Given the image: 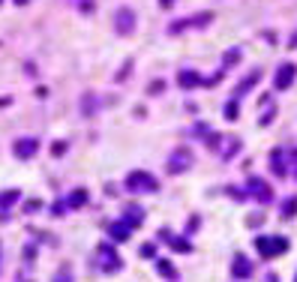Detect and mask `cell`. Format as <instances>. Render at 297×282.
Masks as SVG:
<instances>
[{
  "mask_svg": "<svg viewBox=\"0 0 297 282\" xmlns=\"http://www.w3.org/2000/svg\"><path fill=\"white\" fill-rule=\"evenodd\" d=\"M225 117H228V120H234V117H237V108H234V102H228V108H225Z\"/></svg>",
  "mask_w": 297,
  "mask_h": 282,
  "instance_id": "17",
  "label": "cell"
},
{
  "mask_svg": "<svg viewBox=\"0 0 297 282\" xmlns=\"http://www.w3.org/2000/svg\"><path fill=\"white\" fill-rule=\"evenodd\" d=\"M15 198H18V192H15V189H12V192H3V195H0V204H3V207H9Z\"/></svg>",
  "mask_w": 297,
  "mask_h": 282,
  "instance_id": "16",
  "label": "cell"
},
{
  "mask_svg": "<svg viewBox=\"0 0 297 282\" xmlns=\"http://www.w3.org/2000/svg\"><path fill=\"white\" fill-rule=\"evenodd\" d=\"M114 27H117L120 36H129V33L135 30V12H132L129 6H123V9L114 15Z\"/></svg>",
  "mask_w": 297,
  "mask_h": 282,
  "instance_id": "4",
  "label": "cell"
},
{
  "mask_svg": "<svg viewBox=\"0 0 297 282\" xmlns=\"http://www.w3.org/2000/svg\"><path fill=\"white\" fill-rule=\"evenodd\" d=\"M177 84L183 87V90H189V87H198V84H204V81H201V75L195 72V69H180Z\"/></svg>",
  "mask_w": 297,
  "mask_h": 282,
  "instance_id": "8",
  "label": "cell"
},
{
  "mask_svg": "<svg viewBox=\"0 0 297 282\" xmlns=\"http://www.w3.org/2000/svg\"><path fill=\"white\" fill-rule=\"evenodd\" d=\"M138 255H141V258H153V255H156V246H153V243H144L141 249H138Z\"/></svg>",
  "mask_w": 297,
  "mask_h": 282,
  "instance_id": "15",
  "label": "cell"
},
{
  "mask_svg": "<svg viewBox=\"0 0 297 282\" xmlns=\"http://www.w3.org/2000/svg\"><path fill=\"white\" fill-rule=\"evenodd\" d=\"M258 249H261V255H279L285 249V240L282 237H261L258 240Z\"/></svg>",
  "mask_w": 297,
  "mask_h": 282,
  "instance_id": "6",
  "label": "cell"
},
{
  "mask_svg": "<svg viewBox=\"0 0 297 282\" xmlns=\"http://www.w3.org/2000/svg\"><path fill=\"white\" fill-rule=\"evenodd\" d=\"M126 189H132V192H156L159 183H156V177L147 174V171H132L126 177Z\"/></svg>",
  "mask_w": 297,
  "mask_h": 282,
  "instance_id": "1",
  "label": "cell"
},
{
  "mask_svg": "<svg viewBox=\"0 0 297 282\" xmlns=\"http://www.w3.org/2000/svg\"><path fill=\"white\" fill-rule=\"evenodd\" d=\"M234 276H249V261L246 258H237L234 261Z\"/></svg>",
  "mask_w": 297,
  "mask_h": 282,
  "instance_id": "13",
  "label": "cell"
},
{
  "mask_svg": "<svg viewBox=\"0 0 297 282\" xmlns=\"http://www.w3.org/2000/svg\"><path fill=\"white\" fill-rule=\"evenodd\" d=\"M36 147H39L36 138H18L15 141V156H18V159H30V156L36 153Z\"/></svg>",
  "mask_w": 297,
  "mask_h": 282,
  "instance_id": "7",
  "label": "cell"
},
{
  "mask_svg": "<svg viewBox=\"0 0 297 282\" xmlns=\"http://www.w3.org/2000/svg\"><path fill=\"white\" fill-rule=\"evenodd\" d=\"M156 267H159V273L165 279H177V273H174V264L171 261H156Z\"/></svg>",
  "mask_w": 297,
  "mask_h": 282,
  "instance_id": "12",
  "label": "cell"
},
{
  "mask_svg": "<svg viewBox=\"0 0 297 282\" xmlns=\"http://www.w3.org/2000/svg\"><path fill=\"white\" fill-rule=\"evenodd\" d=\"M96 261H99V267L105 270V273H114L120 264H123V261H120V255L114 252V246H111V243H102L99 249H96Z\"/></svg>",
  "mask_w": 297,
  "mask_h": 282,
  "instance_id": "3",
  "label": "cell"
},
{
  "mask_svg": "<svg viewBox=\"0 0 297 282\" xmlns=\"http://www.w3.org/2000/svg\"><path fill=\"white\" fill-rule=\"evenodd\" d=\"M84 198H87V192H84V189H75L72 195H69V207H81Z\"/></svg>",
  "mask_w": 297,
  "mask_h": 282,
  "instance_id": "14",
  "label": "cell"
},
{
  "mask_svg": "<svg viewBox=\"0 0 297 282\" xmlns=\"http://www.w3.org/2000/svg\"><path fill=\"white\" fill-rule=\"evenodd\" d=\"M294 78V66H282L279 69V75H276V87H288Z\"/></svg>",
  "mask_w": 297,
  "mask_h": 282,
  "instance_id": "10",
  "label": "cell"
},
{
  "mask_svg": "<svg viewBox=\"0 0 297 282\" xmlns=\"http://www.w3.org/2000/svg\"><path fill=\"white\" fill-rule=\"evenodd\" d=\"M186 168H192V150L180 147V150L168 153V159H165V171L168 174H183Z\"/></svg>",
  "mask_w": 297,
  "mask_h": 282,
  "instance_id": "2",
  "label": "cell"
},
{
  "mask_svg": "<svg viewBox=\"0 0 297 282\" xmlns=\"http://www.w3.org/2000/svg\"><path fill=\"white\" fill-rule=\"evenodd\" d=\"M207 21H210V15H207V12L195 15V18H192V15H189V18H180V21H174V24L168 27V33H180V30H186V27H204Z\"/></svg>",
  "mask_w": 297,
  "mask_h": 282,
  "instance_id": "5",
  "label": "cell"
},
{
  "mask_svg": "<svg viewBox=\"0 0 297 282\" xmlns=\"http://www.w3.org/2000/svg\"><path fill=\"white\" fill-rule=\"evenodd\" d=\"M108 231H111V237H114V240H126V237H129V231H132V228H129L126 222H114V225L108 228Z\"/></svg>",
  "mask_w": 297,
  "mask_h": 282,
  "instance_id": "9",
  "label": "cell"
},
{
  "mask_svg": "<svg viewBox=\"0 0 297 282\" xmlns=\"http://www.w3.org/2000/svg\"><path fill=\"white\" fill-rule=\"evenodd\" d=\"M141 216H144V213H141V207H135V204H132V207H126V219H123V222H126L129 228H135L138 222H141Z\"/></svg>",
  "mask_w": 297,
  "mask_h": 282,
  "instance_id": "11",
  "label": "cell"
},
{
  "mask_svg": "<svg viewBox=\"0 0 297 282\" xmlns=\"http://www.w3.org/2000/svg\"><path fill=\"white\" fill-rule=\"evenodd\" d=\"M162 6H171V0H162Z\"/></svg>",
  "mask_w": 297,
  "mask_h": 282,
  "instance_id": "18",
  "label": "cell"
}]
</instances>
